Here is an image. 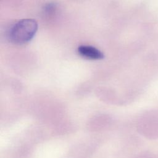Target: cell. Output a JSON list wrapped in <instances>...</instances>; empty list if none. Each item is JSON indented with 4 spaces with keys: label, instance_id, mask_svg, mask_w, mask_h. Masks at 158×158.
<instances>
[{
    "label": "cell",
    "instance_id": "6da1fadb",
    "mask_svg": "<svg viewBox=\"0 0 158 158\" xmlns=\"http://www.w3.org/2000/svg\"><path fill=\"white\" fill-rule=\"evenodd\" d=\"M37 30L38 24L35 20L22 19L10 28L7 33V38L11 43L14 44H24L33 38Z\"/></svg>",
    "mask_w": 158,
    "mask_h": 158
},
{
    "label": "cell",
    "instance_id": "7a4b0ae2",
    "mask_svg": "<svg viewBox=\"0 0 158 158\" xmlns=\"http://www.w3.org/2000/svg\"><path fill=\"white\" fill-rule=\"evenodd\" d=\"M78 54L86 59L99 60L104 57L102 52L97 48L89 45H81L78 48Z\"/></svg>",
    "mask_w": 158,
    "mask_h": 158
}]
</instances>
